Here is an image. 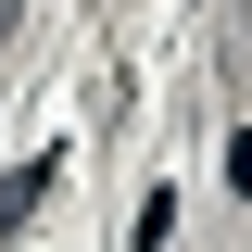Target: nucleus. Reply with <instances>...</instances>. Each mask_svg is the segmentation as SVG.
<instances>
[{
    "label": "nucleus",
    "mask_w": 252,
    "mask_h": 252,
    "mask_svg": "<svg viewBox=\"0 0 252 252\" xmlns=\"http://www.w3.org/2000/svg\"><path fill=\"white\" fill-rule=\"evenodd\" d=\"M227 177H240V189H252V126H240V139H227Z\"/></svg>",
    "instance_id": "f03ea898"
},
{
    "label": "nucleus",
    "mask_w": 252,
    "mask_h": 252,
    "mask_svg": "<svg viewBox=\"0 0 252 252\" xmlns=\"http://www.w3.org/2000/svg\"><path fill=\"white\" fill-rule=\"evenodd\" d=\"M38 202H51V164H13V189H0V227H26Z\"/></svg>",
    "instance_id": "f257e3e1"
}]
</instances>
